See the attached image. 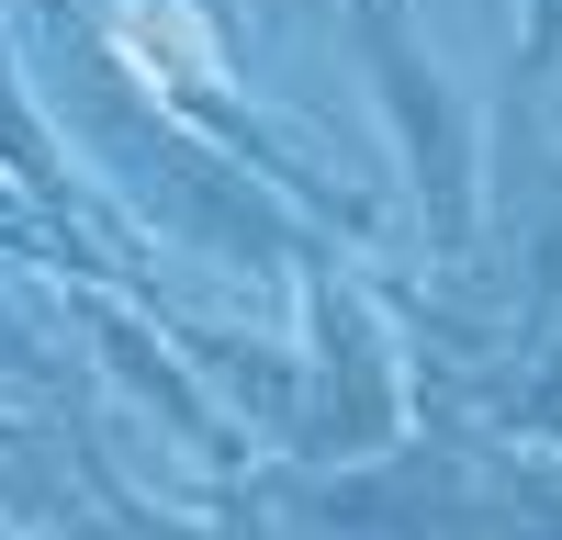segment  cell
Returning a JSON list of instances; mask_svg holds the SVG:
<instances>
[{"label": "cell", "instance_id": "6da1fadb", "mask_svg": "<svg viewBox=\"0 0 562 540\" xmlns=\"http://www.w3.org/2000/svg\"><path fill=\"white\" fill-rule=\"evenodd\" d=\"M349 34H360L371 102H383V124H394L416 225H428V248L461 270V259H473V225H484V147H473V113H461V90L416 57L405 0H349Z\"/></svg>", "mask_w": 562, "mask_h": 540}, {"label": "cell", "instance_id": "277c9868", "mask_svg": "<svg viewBox=\"0 0 562 540\" xmlns=\"http://www.w3.org/2000/svg\"><path fill=\"white\" fill-rule=\"evenodd\" d=\"M0 180L23 192V214H45V225H79L102 214L90 203V180L57 158V135H45V113H34V90H23V57H12V34H0Z\"/></svg>", "mask_w": 562, "mask_h": 540}, {"label": "cell", "instance_id": "5b68a950", "mask_svg": "<svg viewBox=\"0 0 562 540\" xmlns=\"http://www.w3.org/2000/svg\"><path fill=\"white\" fill-rule=\"evenodd\" d=\"M562 68V0H529V34H518V90H540Z\"/></svg>", "mask_w": 562, "mask_h": 540}, {"label": "cell", "instance_id": "52a82bcc", "mask_svg": "<svg viewBox=\"0 0 562 540\" xmlns=\"http://www.w3.org/2000/svg\"><path fill=\"white\" fill-rule=\"evenodd\" d=\"M281 12H326V0H281Z\"/></svg>", "mask_w": 562, "mask_h": 540}, {"label": "cell", "instance_id": "7a4b0ae2", "mask_svg": "<svg viewBox=\"0 0 562 540\" xmlns=\"http://www.w3.org/2000/svg\"><path fill=\"white\" fill-rule=\"evenodd\" d=\"M293 282H304V394H315V417L293 428L304 439V462H371V450H394L405 439V360H394V327H383V304H371L360 270H338V248L304 237L293 248Z\"/></svg>", "mask_w": 562, "mask_h": 540}, {"label": "cell", "instance_id": "8992f818", "mask_svg": "<svg viewBox=\"0 0 562 540\" xmlns=\"http://www.w3.org/2000/svg\"><path fill=\"white\" fill-rule=\"evenodd\" d=\"M203 12H214V23H225V34H237V12H225V0H203Z\"/></svg>", "mask_w": 562, "mask_h": 540}, {"label": "cell", "instance_id": "3957f363", "mask_svg": "<svg viewBox=\"0 0 562 540\" xmlns=\"http://www.w3.org/2000/svg\"><path fill=\"white\" fill-rule=\"evenodd\" d=\"M68 315H79L90 338H102V360H113V383L158 405V428H169L180 450H203V462H248V450H237V428H225L214 405H203V383L180 372V349H192L180 327H147V315H124V304L102 293V270H90V282H68Z\"/></svg>", "mask_w": 562, "mask_h": 540}]
</instances>
